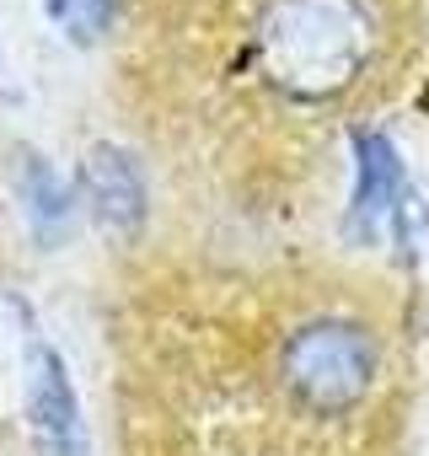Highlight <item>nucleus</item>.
<instances>
[{
  "mask_svg": "<svg viewBox=\"0 0 429 456\" xmlns=\"http://www.w3.org/2000/svg\"><path fill=\"white\" fill-rule=\"evenodd\" d=\"M370 60V17L360 0H269L258 22V65L274 92L328 102L354 86Z\"/></svg>",
  "mask_w": 429,
  "mask_h": 456,
  "instance_id": "f257e3e1",
  "label": "nucleus"
},
{
  "mask_svg": "<svg viewBox=\"0 0 429 456\" xmlns=\"http://www.w3.org/2000/svg\"><path fill=\"white\" fill-rule=\"evenodd\" d=\"M354 199H349V237L376 242L402 209V156L386 134L360 129L354 140Z\"/></svg>",
  "mask_w": 429,
  "mask_h": 456,
  "instance_id": "39448f33",
  "label": "nucleus"
},
{
  "mask_svg": "<svg viewBox=\"0 0 429 456\" xmlns=\"http://www.w3.org/2000/svg\"><path fill=\"white\" fill-rule=\"evenodd\" d=\"M22 199H28V225H33V237H38L44 248H54V242L70 237L76 193H70V183H65L49 161L28 156V167H22Z\"/></svg>",
  "mask_w": 429,
  "mask_h": 456,
  "instance_id": "423d86ee",
  "label": "nucleus"
},
{
  "mask_svg": "<svg viewBox=\"0 0 429 456\" xmlns=\"http://www.w3.org/2000/svg\"><path fill=\"white\" fill-rule=\"evenodd\" d=\"M81 188H86L97 225L113 242H134L145 232V172L124 145H113V140L92 145L81 161Z\"/></svg>",
  "mask_w": 429,
  "mask_h": 456,
  "instance_id": "20e7f679",
  "label": "nucleus"
},
{
  "mask_svg": "<svg viewBox=\"0 0 429 456\" xmlns=\"http://www.w3.org/2000/svg\"><path fill=\"white\" fill-rule=\"evenodd\" d=\"M113 6H118V0H44V17H49L76 49H92V44L108 38Z\"/></svg>",
  "mask_w": 429,
  "mask_h": 456,
  "instance_id": "0eeeda50",
  "label": "nucleus"
},
{
  "mask_svg": "<svg viewBox=\"0 0 429 456\" xmlns=\"http://www.w3.org/2000/svg\"><path fill=\"white\" fill-rule=\"evenodd\" d=\"M376 365H381L376 338L354 317H312L285 338V354H279V376L290 397L322 419L360 408L376 387Z\"/></svg>",
  "mask_w": 429,
  "mask_h": 456,
  "instance_id": "f03ea898",
  "label": "nucleus"
},
{
  "mask_svg": "<svg viewBox=\"0 0 429 456\" xmlns=\"http://www.w3.org/2000/svg\"><path fill=\"white\" fill-rule=\"evenodd\" d=\"M28 435L38 456H86V424L60 349H28Z\"/></svg>",
  "mask_w": 429,
  "mask_h": 456,
  "instance_id": "7ed1b4c3",
  "label": "nucleus"
}]
</instances>
